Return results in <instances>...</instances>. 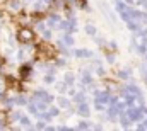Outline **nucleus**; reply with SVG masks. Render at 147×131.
<instances>
[{
	"instance_id": "f257e3e1",
	"label": "nucleus",
	"mask_w": 147,
	"mask_h": 131,
	"mask_svg": "<svg viewBox=\"0 0 147 131\" xmlns=\"http://www.w3.org/2000/svg\"><path fill=\"white\" fill-rule=\"evenodd\" d=\"M16 39L21 43V44H28V43H34L36 41V33L33 27L29 26H21L16 33Z\"/></svg>"
},
{
	"instance_id": "f03ea898",
	"label": "nucleus",
	"mask_w": 147,
	"mask_h": 131,
	"mask_svg": "<svg viewBox=\"0 0 147 131\" xmlns=\"http://www.w3.org/2000/svg\"><path fill=\"white\" fill-rule=\"evenodd\" d=\"M31 99L45 100L46 104H53V102H55V96H53V94H50V92H46V90H36V92H34V96H33Z\"/></svg>"
},
{
	"instance_id": "7ed1b4c3",
	"label": "nucleus",
	"mask_w": 147,
	"mask_h": 131,
	"mask_svg": "<svg viewBox=\"0 0 147 131\" xmlns=\"http://www.w3.org/2000/svg\"><path fill=\"white\" fill-rule=\"evenodd\" d=\"M75 112H77L80 118H89V116H91V106L87 104V100L79 102V104L75 106Z\"/></svg>"
},
{
	"instance_id": "20e7f679",
	"label": "nucleus",
	"mask_w": 147,
	"mask_h": 131,
	"mask_svg": "<svg viewBox=\"0 0 147 131\" xmlns=\"http://www.w3.org/2000/svg\"><path fill=\"white\" fill-rule=\"evenodd\" d=\"M72 55L75 58H80V60H84V58H92V56H94V53H92L91 49H86V48H77V49H74Z\"/></svg>"
},
{
	"instance_id": "39448f33",
	"label": "nucleus",
	"mask_w": 147,
	"mask_h": 131,
	"mask_svg": "<svg viewBox=\"0 0 147 131\" xmlns=\"http://www.w3.org/2000/svg\"><path fill=\"white\" fill-rule=\"evenodd\" d=\"M75 43V37L72 33H63L58 37V44H63V46H74Z\"/></svg>"
},
{
	"instance_id": "423d86ee",
	"label": "nucleus",
	"mask_w": 147,
	"mask_h": 131,
	"mask_svg": "<svg viewBox=\"0 0 147 131\" xmlns=\"http://www.w3.org/2000/svg\"><path fill=\"white\" fill-rule=\"evenodd\" d=\"M57 106H58L60 109H69V107L72 106V100L69 97H65V96H60V97L57 99Z\"/></svg>"
},
{
	"instance_id": "0eeeda50",
	"label": "nucleus",
	"mask_w": 147,
	"mask_h": 131,
	"mask_svg": "<svg viewBox=\"0 0 147 131\" xmlns=\"http://www.w3.org/2000/svg\"><path fill=\"white\" fill-rule=\"evenodd\" d=\"M116 77H118V80H130V78H132V70H130V68L118 70V72H116Z\"/></svg>"
},
{
	"instance_id": "6e6552de",
	"label": "nucleus",
	"mask_w": 147,
	"mask_h": 131,
	"mask_svg": "<svg viewBox=\"0 0 147 131\" xmlns=\"http://www.w3.org/2000/svg\"><path fill=\"white\" fill-rule=\"evenodd\" d=\"M14 102H16V106H28V102H29V99L26 97L24 94H17V96H14Z\"/></svg>"
},
{
	"instance_id": "1a4fd4ad",
	"label": "nucleus",
	"mask_w": 147,
	"mask_h": 131,
	"mask_svg": "<svg viewBox=\"0 0 147 131\" xmlns=\"http://www.w3.org/2000/svg\"><path fill=\"white\" fill-rule=\"evenodd\" d=\"M63 82H65V85H67V87L75 85V75H74L72 72H67V73L63 75Z\"/></svg>"
},
{
	"instance_id": "9d476101",
	"label": "nucleus",
	"mask_w": 147,
	"mask_h": 131,
	"mask_svg": "<svg viewBox=\"0 0 147 131\" xmlns=\"http://www.w3.org/2000/svg\"><path fill=\"white\" fill-rule=\"evenodd\" d=\"M84 31L87 36H91V37H94L96 34H98V29H96V26L94 24H91V22H87L86 26H84Z\"/></svg>"
},
{
	"instance_id": "9b49d317",
	"label": "nucleus",
	"mask_w": 147,
	"mask_h": 131,
	"mask_svg": "<svg viewBox=\"0 0 147 131\" xmlns=\"http://www.w3.org/2000/svg\"><path fill=\"white\" fill-rule=\"evenodd\" d=\"M72 99H74V102H75V104H79V102H84V100H87L86 90H79V92H75Z\"/></svg>"
},
{
	"instance_id": "f8f14e48",
	"label": "nucleus",
	"mask_w": 147,
	"mask_h": 131,
	"mask_svg": "<svg viewBox=\"0 0 147 131\" xmlns=\"http://www.w3.org/2000/svg\"><path fill=\"white\" fill-rule=\"evenodd\" d=\"M46 112H48V116L53 119V118H57V116H60V107L58 106H48V109H46Z\"/></svg>"
},
{
	"instance_id": "ddd939ff",
	"label": "nucleus",
	"mask_w": 147,
	"mask_h": 131,
	"mask_svg": "<svg viewBox=\"0 0 147 131\" xmlns=\"http://www.w3.org/2000/svg\"><path fill=\"white\" fill-rule=\"evenodd\" d=\"M77 130H92V124L87 121V118H82V121H79Z\"/></svg>"
},
{
	"instance_id": "4468645a",
	"label": "nucleus",
	"mask_w": 147,
	"mask_h": 131,
	"mask_svg": "<svg viewBox=\"0 0 147 131\" xmlns=\"http://www.w3.org/2000/svg\"><path fill=\"white\" fill-rule=\"evenodd\" d=\"M19 124H21L22 128H33V126H31V119H29L26 114H22V116H21V119H19Z\"/></svg>"
},
{
	"instance_id": "2eb2a0df",
	"label": "nucleus",
	"mask_w": 147,
	"mask_h": 131,
	"mask_svg": "<svg viewBox=\"0 0 147 131\" xmlns=\"http://www.w3.org/2000/svg\"><path fill=\"white\" fill-rule=\"evenodd\" d=\"M105 58H106V61H108L110 65H115V61H116V53H113V51H105Z\"/></svg>"
},
{
	"instance_id": "dca6fc26",
	"label": "nucleus",
	"mask_w": 147,
	"mask_h": 131,
	"mask_svg": "<svg viewBox=\"0 0 147 131\" xmlns=\"http://www.w3.org/2000/svg\"><path fill=\"white\" fill-rule=\"evenodd\" d=\"M43 82H45V84H48V85L55 84V75H53V73H46V75L43 77Z\"/></svg>"
},
{
	"instance_id": "f3484780",
	"label": "nucleus",
	"mask_w": 147,
	"mask_h": 131,
	"mask_svg": "<svg viewBox=\"0 0 147 131\" xmlns=\"http://www.w3.org/2000/svg\"><path fill=\"white\" fill-rule=\"evenodd\" d=\"M106 109V104H103V102H98V100H94V111L96 112H103Z\"/></svg>"
},
{
	"instance_id": "a211bd4d",
	"label": "nucleus",
	"mask_w": 147,
	"mask_h": 131,
	"mask_svg": "<svg viewBox=\"0 0 147 131\" xmlns=\"http://www.w3.org/2000/svg\"><path fill=\"white\" fill-rule=\"evenodd\" d=\"M94 41H96V44L103 49L105 46H106V41H105V37H99V36H94Z\"/></svg>"
},
{
	"instance_id": "6ab92c4d",
	"label": "nucleus",
	"mask_w": 147,
	"mask_h": 131,
	"mask_svg": "<svg viewBox=\"0 0 147 131\" xmlns=\"http://www.w3.org/2000/svg\"><path fill=\"white\" fill-rule=\"evenodd\" d=\"M57 90H58L60 94L67 92V85H65V82H60V84H57Z\"/></svg>"
},
{
	"instance_id": "aec40b11",
	"label": "nucleus",
	"mask_w": 147,
	"mask_h": 131,
	"mask_svg": "<svg viewBox=\"0 0 147 131\" xmlns=\"http://www.w3.org/2000/svg\"><path fill=\"white\" fill-rule=\"evenodd\" d=\"M45 123H46V121L39 119V121L36 123V126H34V128H36V130H45V128H46V124H45Z\"/></svg>"
},
{
	"instance_id": "412c9836",
	"label": "nucleus",
	"mask_w": 147,
	"mask_h": 131,
	"mask_svg": "<svg viewBox=\"0 0 147 131\" xmlns=\"http://www.w3.org/2000/svg\"><path fill=\"white\" fill-rule=\"evenodd\" d=\"M3 66H5V58H3V55L0 53V70H2Z\"/></svg>"
},
{
	"instance_id": "4be33fe9",
	"label": "nucleus",
	"mask_w": 147,
	"mask_h": 131,
	"mask_svg": "<svg viewBox=\"0 0 147 131\" xmlns=\"http://www.w3.org/2000/svg\"><path fill=\"white\" fill-rule=\"evenodd\" d=\"M58 130H60V131H70L72 128H69V126H65V124H63V126H60Z\"/></svg>"
},
{
	"instance_id": "5701e85b",
	"label": "nucleus",
	"mask_w": 147,
	"mask_h": 131,
	"mask_svg": "<svg viewBox=\"0 0 147 131\" xmlns=\"http://www.w3.org/2000/svg\"><path fill=\"white\" fill-rule=\"evenodd\" d=\"M127 5H130V7H134V3H135V0H123Z\"/></svg>"
}]
</instances>
